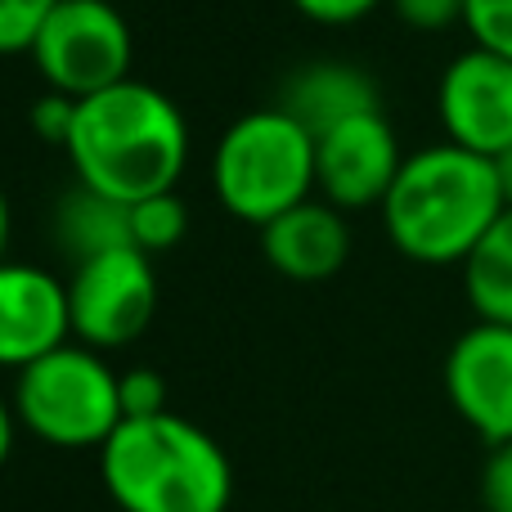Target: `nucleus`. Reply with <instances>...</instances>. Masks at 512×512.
Instances as JSON below:
<instances>
[{
	"mask_svg": "<svg viewBox=\"0 0 512 512\" xmlns=\"http://www.w3.org/2000/svg\"><path fill=\"white\" fill-rule=\"evenodd\" d=\"M59 0H0V54H27Z\"/></svg>",
	"mask_w": 512,
	"mask_h": 512,
	"instance_id": "18",
	"label": "nucleus"
},
{
	"mask_svg": "<svg viewBox=\"0 0 512 512\" xmlns=\"http://www.w3.org/2000/svg\"><path fill=\"white\" fill-rule=\"evenodd\" d=\"M481 504L486 512H512V441L490 445V459L481 468Z\"/></svg>",
	"mask_w": 512,
	"mask_h": 512,
	"instance_id": "22",
	"label": "nucleus"
},
{
	"mask_svg": "<svg viewBox=\"0 0 512 512\" xmlns=\"http://www.w3.org/2000/svg\"><path fill=\"white\" fill-rule=\"evenodd\" d=\"M99 472L122 512H225L234 499L230 454L176 409L126 418L99 450Z\"/></svg>",
	"mask_w": 512,
	"mask_h": 512,
	"instance_id": "3",
	"label": "nucleus"
},
{
	"mask_svg": "<svg viewBox=\"0 0 512 512\" xmlns=\"http://www.w3.org/2000/svg\"><path fill=\"white\" fill-rule=\"evenodd\" d=\"M387 5L414 32H450V27H463V5L468 0H387Z\"/></svg>",
	"mask_w": 512,
	"mask_h": 512,
	"instance_id": "20",
	"label": "nucleus"
},
{
	"mask_svg": "<svg viewBox=\"0 0 512 512\" xmlns=\"http://www.w3.org/2000/svg\"><path fill=\"white\" fill-rule=\"evenodd\" d=\"M463 32L481 50L512 59V0H468L463 5Z\"/></svg>",
	"mask_w": 512,
	"mask_h": 512,
	"instance_id": "17",
	"label": "nucleus"
},
{
	"mask_svg": "<svg viewBox=\"0 0 512 512\" xmlns=\"http://www.w3.org/2000/svg\"><path fill=\"white\" fill-rule=\"evenodd\" d=\"M504 212L490 158L450 140L409 153L391 194L382 198L387 239L418 265H463Z\"/></svg>",
	"mask_w": 512,
	"mask_h": 512,
	"instance_id": "2",
	"label": "nucleus"
},
{
	"mask_svg": "<svg viewBox=\"0 0 512 512\" xmlns=\"http://www.w3.org/2000/svg\"><path fill=\"white\" fill-rule=\"evenodd\" d=\"M436 113L450 144L481 158L512 149V59L481 45L454 54L436 86Z\"/></svg>",
	"mask_w": 512,
	"mask_h": 512,
	"instance_id": "9",
	"label": "nucleus"
},
{
	"mask_svg": "<svg viewBox=\"0 0 512 512\" xmlns=\"http://www.w3.org/2000/svg\"><path fill=\"white\" fill-rule=\"evenodd\" d=\"M14 432H18V414H14V400L0 396V468L9 463V450H14Z\"/></svg>",
	"mask_w": 512,
	"mask_h": 512,
	"instance_id": "24",
	"label": "nucleus"
},
{
	"mask_svg": "<svg viewBox=\"0 0 512 512\" xmlns=\"http://www.w3.org/2000/svg\"><path fill=\"white\" fill-rule=\"evenodd\" d=\"M171 409V391L158 369H131L122 373V414L126 418H153Z\"/></svg>",
	"mask_w": 512,
	"mask_h": 512,
	"instance_id": "19",
	"label": "nucleus"
},
{
	"mask_svg": "<svg viewBox=\"0 0 512 512\" xmlns=\"http://www.w3.org/2000/svg\"><path fill=\"white\" fill-rule=\"evenodd\" d=\"M5 248H9V203H5V189H0V261H9Z\"/></svg>",
	"mask_w": 512,
	"mask_h": 512,
	"instance_id": "26",
	"label": "nucleus"
},
{
	"mask_svg": "<svg viewBox=\"0 0 512 512\" xmlns=\"http://www.w3.org/2000/svg\"><path fill=\"white\" fill-rule=\"evenodd\" d=\"M463 292L477 319L512 324V207L495 221V230L477 243V252L459 265Z\"/></svg>",
	"mask_w": 512,
	"mask_h": 512,
	"instance_id": "15",
	"label": "nucleus"
},
{
	"mask_svg": "<svg viewBox=\"0 0 512 512\" xmlns=\"http://www.w3.org/2000/svg\"><path fill=\"white\" fill-rule=\"evenodd\" d=\"M54 234L68 248L72 265L90 261L99 252L113 248H135L131 239V207L113 203V198L95 194V189L77 185L59 207H54Z\"/></svg>",
	"mask_w": 512,
	"mask_h": 512,
	"instance_id": "14",
	"label": "nucleus"
},
{
	"mask_svg": "<svg viewBox=\"0 0 512 512\" xmlns=\"http://www.w3.org/2000/svg\"><path fill=\"white\" fill-rule=\"evenodd\" d=\"M185 230H189V212L176 198V189H171V194H153L131 207V239H135V248L149 256L171 252L185 239Z\"/></svg>",
	"mask_w": 512,
	"mask_h": 512,
	"instance_id": "16",
	"label": "nucleus"
},
{
	"mask_svg": "<svg viewBox=\"0 0 512 512\" xmlns=\"http://www.w3.org/2000/svg\"><path fill=\"white\" fill-rule=\"evenodd\" d=\"M72 337L95 351H117L149 328L158 310L153 256L140 248H113L72 265L68 279Z\"/></svg>",
	"mask_w": 512,
	"mask_h": 512,
	"instance_id": "7",
	"label": "nucleus"
},
{
	"mask_svg": "<svg viewBox=\"0 0 512 512\" xmlns=\"http://www.w3.org/2000/svg\"><path fill=\"white\" fill-rule=\"evenodd\" d=\"M495 167V180H499V194H504V207H512V149H504L499 158H490Z\"/></svg>",
	"mask_w": 512,
	"mask_h": 512,
	"instance_id": "25",
	"label": "nucleus"
},
{
	"mask_svg": "<svg viewBox=\"0 0 512 512\" xmlns=\"http://www.w3.org/2000/svg\"><path fill=\"white\" fill-rule=\"evenodd\" d=\"M63 153L77 171V185L135 207L153 194H171L185 176L189 126L171 95L126 77L77 99V122Z\"/></svg>",
	"mask_w": 512,
	"mask_h": 512,
	"instance_id": "1",
	"label": "nucleus"
},
{
	"mask_svg": "<svg viewBox=\"0 0 512 512\" xmlns=\"http://www.w3.org/2000/svg\"><path fill=\"white\" fill-rule=\"evenodd\" d=\"M279 108L319 140L324 131L342 126L346 117L373 113V108H382V104H378V81L364 68H355V63H346V59H319V63L297 68L283 81Z\"/></svg>",
	"mask_w": 512,
	"mask_h": 512,
	"instance_id": "13",
	"label": "nucleus"
},
{
	"mask_svg": "<svg viewBox=\"0 0 512 512\" xmlns=\"http://www.w3.org/2000/svg\"><path fill=\"white\" fill-rule=\"evenodd\" d=\"M72 342L68 283L45 265L0 261V369L23 373Z\"/></svg>",
	"mask_w": 512,
	"mask_h": 512,
	"instance_id": "11",
	"label": "nucleus"
},
{
	"mask_svg": "<svg viewBox=\"0 0 512 512\" xmlns=\"http://www.w3.org/2000/svg\"><path fill=\"white\" fill-rule=\"evenodd\" d=\"M212 185L234 221L261 230L274 216L315 198V135L279 104L243 113L216 144Z\"/></svg>",
	"mask_w": 512,
	"mask_h": 512,
	"instance_id": "4",
	"label": "nucleus"
},
{
	"mask_svg": "<svg viewBox=\"0 0 512 512\" xmlns=\"http://www.w3.org/2000/svg\"><path fill=\"white\" fill-rule=\"evenodd\" d=\"M18 427L59 450H104L108 436L126 423L122 373L95 346L68 342L18 373L14 387Z\"/></svg>",
	"mask_w": 512,
	"mask_h": 512,
	"instance_id": "5",
	"label": "nucleus"
},
{
	"mask_svg": "<svg viewBox=\"0 0 512 512\" xmlns=\"http://www.w3.org/2000/svg\"><path fill=\"white\" fill-rule=\"evenodd\" d=\"M400 167H405V153L382 108L346 117L342 126L315 140V189L337 212L382 207Z\"/></svg>",
	"mask_w": 512,
	"mask_h": 512,
	"instance_id": "8",
	"label": "nucleus"
},
{
	"mask_svg": "<svg viewBox=\"0 0 512 512\" xmlns=\"http://www.w3.org/2000/svg\"><path fill=\"white\" fill-rule=\"evenodd\" d=\"M445 396L486 445L512 441V324L477 319L445 355Z\"/></svg>",
	"mask_w": 512,
	"mask_h": 512,
	"instance_id": "10",
	"label": "nucleus"
},
{
	"mask_svg": "<svg viewBox=\"0 0 512 512\" xmlns=\"http://www.w3.org/2000/svg\"><path fill=\"white\" fill-rule=\"evenodd\" d=\"M27 54L50 90L90 99L131 77L135 36L113 0H59Z\"/></svg>",
	"mask_w": 512,
	"mask_h": 512,
	"instance_id": "6",
	"label": "nucleus"
},
{
	"mask_svg": "<svg viewBox=\"0 0 512 512\" xmlns=\"http://www.w3.org/2000/svg\"><path fill=\"white\" fill-rule=\"evenodd\" d=\"M261 252L283 279L319 283L333 279L351 256V225L324 198H306L292 212L261 225Z\"/></svg>",
	"mask_w": 512,
	"mask_h": 512,
	"instance_id": "12",
	"label": "nucleus"
},
{
	"mask_svg": "<svg viewBox=\"0 0 512 512\" xmlns=\"http://www.w3.org/2000/svg\"><path fill=\"white\" fill-rule=\"evenodd\" d=\"M310 23H328V27H342V23H360L364 14L382 5V0H292Z\"/></svg>",
	"mask_w": 512,
	"mask_h": 512,
	"instance_id": "23",
	"label": "nucleus"
},
{
	"mask_svg": "<svg viewBox=\"0 0 512 512\" xmlns=\"http://www.w3.org/2000/svg\"><path fill=\"white\" fill-rule=\"evenodd\" d=\"M27 122H32V131L41 135L45 144H68L72 135V122H77V99L59 95V90H45L41 99L32 104V113H27Z\"/></svg>",
	"mask_w": 512,
	"mask_h": 512,
	"instance_id": "21",
	"label": "nucleus"
}]
</instances>
